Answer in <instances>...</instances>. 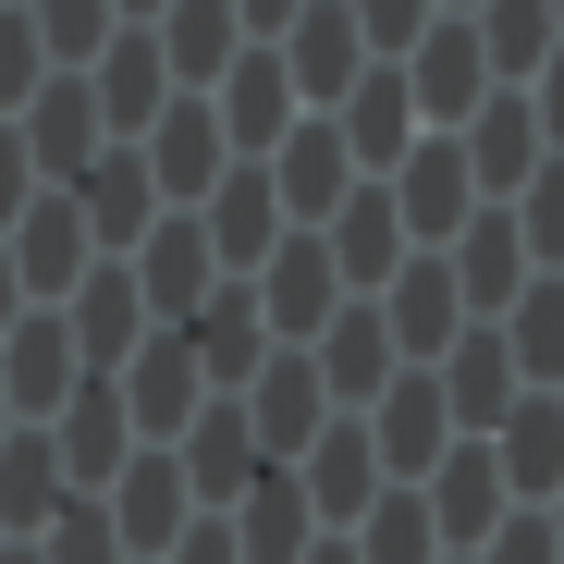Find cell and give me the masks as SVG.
<instances>
[{
    "label": "cell",
    "instance_id": "816d5d0a",
    "mask_svg": "<svg viewBox=\"0 0 564 564\" xmlns=\"http://www.w3.org/2000/svg\"><path fill=\"white\" fill-rule=\"evenodd\" d=\"M442 564H466V552H442Z\"/></svg>",
    "mask_w": 564,
    "mask_h": 564
},
{
    "label": "cell",
    "instance_id": "f5cc1de1",
    "mask_svg": "<svg viewBox=\"0 0 564 564\" xmlns=\"http://www.w3.org/2000/svg\"><path fill=\"white\" fill-rule=\"evenodd\" d=\"M552 405H564V393H552Z\"/></svg>",
    "mask_w": 564,
    "mask_h": 564
},
{
    "label": "cell",
    "instance_id": "e575fe53",
    "mask_svg": "<svg viewBox=\"0 0 564 564\" xmlns=\"http://www.w3.org/2000/svg\"><path fill=\"white\" fill-rule=\"evenodd\" d=\"M516 246H528V270H564V160H540L528 184H516Z\"/></svg>",
    "mask_w": 564,
    "mask_h": 564
},
{
    "label": "cell",
    "instance_id": "f546056e",
    "mask_svg": "<svg viewBox=\"0 0 564 564\" xmlns=\"http://www.w3.org/2000/svg\"><path fill=\"white\" fill-rule=\"evenodd\" d=\"M503 368H516V393H564V270H528V295L491 319Z\"/></svg>",
    "mask_w": 564,
    "mask_h": 564
},
{
    "label": "cell",
    "instance_id": "d590c367",
    "mask_svg": "<svg viewBox=\"0 0 564 564\" xmlns=\"http://www.w3.org/2000/svg\"><path fill=\"white\" fill-rule=\"evenodd\" d=\"M344 25H356V50H368V62H405L442 13H430V0H344Z\"/></svg>",
    "mask_w": 564,
    "mask_h": 564
},
{
    "label": "cell",
    "instance_id": "681fc988",
    "mask_svg": "<svg viewBox=\"0 0 564 564\" xmlns=\"http://www.w3.org/2000/svg\"><path fill=\"white\" fill-rule=\"evenodd\" d=\"M540 13H552V37H564V0H540Z\"/></svg>",
    "mask_w": 564,
    "mask_h": 564
},
{
    "label": "cell",
    "instance_id": "d4e9b609",
    "mask_svg": "<svg viewBox=\"0 0 564 564\" xmlns=\"http://www.w3.org/2000/svg\"><path fill=\"white\" fill-rule=\"evenodd\" d=\"M148 50H160V74H172V99H209L221 62L246 50V25H234V0H160Z\"/></svg>",
    "mask_w": 564,
    "mask_h": 564
},
{
    "label": "cell",
    "instance_id": "7a4b0ae2",
    "mask_svg": "<svg viewBox=\"0 0 564 564\" xmlns=\"http://www.w3.org/2000/svg\"><path fill=\"white\" fill-rule=\"evenodd\" d=\"M282 479H295V503H307V528H319V540H344L368 503L393 491V479H381V454H368V417H319V442L282 466Z\"/></svg>",
    "mask_w": 564,
    "mask_h": 564
},
{
    "label": "cell",
    "instance_id": "4fadbf2b",
    "mask_svg": "<svg viewBox=\"0 0 564 564\" xmlns=\"http://www.w3.org/2000/svg\"><path fill=\"white\" fill-rule=\"evenodd\" d=\"M307 368H319V393H332V417H368V405L393 393V368H405V356H393L381 307H356V295H344V307H332V332L307 344Z\"/></svg>",
    "mask_w": 564,
    "mask_h": 564
},
{
    "label": "cell",
    "instance_id": "603a6c76",
    "mask_svg": "<svg viewBox=\"0 0 564 564\" xmlns=\"http://www.w3.org/2000/svg\"><path fill=\"white\" fill-rule=\"evenodd\" d=\"M86 99H99V135L111 148H135L160 111H172V74H160V50H148V25H123L99 62H86Z\"/></svg>",
    "mask_w": 564,
    "mask_h": 564
},
{
    "label": "cell",
    "instance_id": "f6af8a7d",
    "mask_svg": "<svg viewBox=\"0 0 564 564\" xmlns=\"http://www.w3.org/2000/svg\"><path fill=\"white\" fill-rule=\"evenodd\" d=\"M111 13H123V25H160V0H111Z\"/></svg>",
    "mask_w": 564,
    "mask_h": 564
},
{
    "label": "cell",
    "instance_id": "8fae6325",
    "mask_svg": "<svg viewBox=\"0 0 564 564\" xmlns=\"http://www.w3.org/2000/svg\"><path fill=\"white\" fill-rule=\"evenodd\" d=\"M135 160H148V197L160 209H197L209 184L234 172V148H221V123H209V99H172L148 135H135Z\"/></svg>",
    "mask_w": 564,
    "mask_h": 564
},
{
    "label": "cell",
    "instance_id": "f35d334b",
    "mask_svg": "<svg viewBox=\"0 0 564 564\" xmlns=\"http://www.w3.org/2000/svg\"><path fill=\"white\" fill-rule=\"evenodd\" d=\"M37 197H50V184H37V160H25V135L0 123V234H13V221H25Z\"/></svg>",
    "mask_w": 564,
    "mask_h": 564
},
{
    "label": "cell",
    "instance_id": "ffe728a7",
    "mask_svg": "<svg viewBox=\"0 0 564 564\" xmlns=\"http://www.w3.org/2000/svg\"><path fill=\"white\" fill-rule=\"evenodd\" d=\"M442 442H454V417H442V393H430V368H393V393L368 405V454H381V479L417 491L430 466H442Z\"/></svg>",
    "mask_w": 564,
    "mask_h": 564
},
{
    "label": "cell",
    "instance_id": "9c48e42d",
    "mask_svg": "<svg viewBox=\"0 0 564 564\" xmlns=\"http://www.w3.org/2000/svg\"><path fill=\"white\" fill-rule=\"evenodd\" d=\"M319 258H332V282H344V295L368 307V295H381V282H393L417 246H405V221H393V197H381V184H344V209L319 221Z\"/></svg>",
    "mask_w": 564,
    "mask_h": 564
},
{
    "label": "cell",
    "instance_id": "4316f807",
    "mask_svg": "<svg viewBox=\"0 0 564 564\" xmlns=\"http://www.w3.org/2000/svg\"><path fill=\"white\" fill-rule=\"evenodd\" d=\"M442 282H454V307H466V319H503V307L528 295V246H516V221L479 209V221L442 246Z\"/></svg>",
    "mask_w": 564,
    "mask_h": 564
},
{
    "label": "cell",
    "instance_id": "74e56055",
    "mask_svg": "<svg viewBox=\"0 0 564 564\" xmlns=\"http://www.w3.org/2000/svg\"><path fill=\"white\" fill-rule=\"evenodd\" d=\"M37 86H50V50H37V25L13 13V0H0V123H13Z\"/></svg>",
    "mask_w": 564,
    "mask_h": 564
},
{
    "label": "cell",
    "instance_id": "c3c4849f",
    "mask_svg": "<svg viewBox=\"0 0 564 564\" xmlns=\"http://www.w3.org/2000/svg\"><path fill=\"white\" fill-rule=\"evenodd\" d=\"M430 13H479V0H430Z\"/></svg>",
    "mask_w": 564,
    "mask_h": 564
},
{
    "label": "cell",
    "instance_id": "836d02e7",
    "mask_svg": "<svg viewBox=\"0 0 564 564\" xmlns=\"http://www.w3.org/2000/svg\"><path fill=\"white\" fill-rule=\"evenodd\" d=\"M344 552H356V564H442V540H430V503H417V491H381V503L344 528Z\"/></svg>",
    "mask_w": 564,
    "mask_h": 564
},
{
    "label": "cell",
    "instance_id": "2e32d148",
    "mask_svg": "<svg viewBox=\"0 0 564 564\" xmlns=\"http://www.w3.org/2000/svg\"><path fill=\"white\" fill-rule=\"evenodd\" d=\"M184 221L209 234V270H221V282H246V270L282 246V209H270V172H258V160H234V172H221V184H209V197L184 209Z\"/></svg>",
    "mask_w": 564,
    "mask_h": 564
},
{
    "label": "cell",
    "instance_id": "8d00e7d4",
    "mask_svg": "<svg viewBox=\"0 0 564 564\" xmlns=\"http://www.w3.org/2000/svg\"><path fill=\"white\" fill-rule=\"evenodd\" d=\"M25 552H37V564H123V540H111V516H99V503H62Z\"/></svg>",
    "mask_w": 564,
    "mask_h": 564
},
{
    "label": "cell",
    "instance_id": "3957f363",
    "mask_svg": "<svg viewBox=\"0 0 564 564\" xmlns=\"http://www.w3.org/2000/svg\"><path fill=\"white\" fill-rule=\"evenodd\" d=\"M381 197H393V221H405L417 258H442L466 221H479V184H466V148H454V135H417V148L381 172Z\"/></svg>",
    "mask_w": 564,
    "mask_h": 564
},
{
    "label": "cell",
    "instance_id": "bcb514c9",
    "mask_svg": "<svg viewBox=\"0 0 564 564\" xmlns=\"http://www.w3.org/2000/svg\"><path fill=\"white\" fill-rule=\"evenodd\" d=\"M540 528H552V552H564V491H552V503H540Z\"/></svg>",
    "mask_w": 564,
    "mask_h": 564
},
{
    "label": "cell",
    "instance_id": "6da1fadb",
    "mask_svg": "<svg viewBox=\"0 0 564 564\" xmlns=\"http://www.w3.org/2000/svg\"><path fill=\"white\" fill-rule=\"evenodd\" d=\"M246 307H258V332H270V356H307L319 332H332V307H344V282H332V258H319V234H282L258 270H246Z\"/></svg>",
    "mask_w": 564,
    "mask_h": 564
},
{
    "label": "cell",
    "instance_id": "484cf974",
    "mask_svg": "<svg viewBox=\"0 0 564 564\" xmlns=\"http://www.w3.org/2000/svg\"><path fill=\"white\" fill-rule=\"evenodd\" d=\"M491 466H503V503L540 516V503L564 491V405H552V393H516L503 430H491Z\"/></svg>",
    "mask_w": 564,
    "mask_h": 564
},
{
    "label": "cell",
    "instance_id": "f1b7e54d",
    "mask_svg": "<svg viewBox=\"0 0 564 564\" xmlns=\"http://www.w3.org/2000/svg\"><path fill=\"white\" fill-rule=\"evenodd\" d=\"M368 307H381V332H393V356L405 368H430L454 332H466V307H454V282H442V258H405L393 282H381V295H368Z\"/></svg>",
    "mask_w": 564,
    "mask_h": 564
},
{
    "label": "cell",
    "instance_id": "d6986e66",
    "mask_svg": "<svg viewBox=\"0 0 564 564\" xmlns=\"http://www.w3.org/2000/svg\"><path fill=\"white\" fill-rule=\"evenodd\" d=\"M454 148H466V184H479V209H516V184L540 172V123H528L516 86H491V99L454 123Z\"/></svg>",
    "mask_w": 564,
    "mask_h": 564
},
{
    "label": "cell",
    "instance_id": "1f68e13d",
    "mask_svg": "<svg viewBox=\"0 0 564 564\" xmlns=\"http://www.w3.org/2000/svg\"><path fill=\"white\" fill-rule=\"evenodd\" d=\"M62 503L74 491H62V466H50V430H13V442H0V540H37Z\"/></svg>",
    "mask_w": 564,
    "mask_h": 564
},
{
    "label": "cell",
    "instance_id": "b9f144b4",
    "mask_svg": "<svg viewBox=\"0 0 564 564\" xmlns=\"http://www.w3.org/2000/svg\"><path fill=\"white\" fill-rule=\"evenodd\" d=\"M295 13H307V0H234V25H246V50H270L282 25H295Z\"/></svg>",
    "mask_w": 564,
    "mask_h": 564
},
{
    "label": "cell",
    "instance_id": "ab89813d",
    "mask_svg": "<svg viewBox=\"0 0 564 564\" xmlns=\"http://www.w3.org/2000/svg\"><path fill=\"white\" fill-rule=\"evenodd\" d=\"M466 564H564V552H552V528H540V516H503V528L466 552Z\"/></svg>",
    "mask_w": 564,
    "mask_h": 564
},
{
    "label": "cell",
    "instance_id": "ee69618b",
    "mask_svg": "<svg viewBox=\"0 0 564 564\" xmlns=\"http://www.w3.org/2000/svg\"><path fill=\"white\" fill-rule=\"evenodd\" d=\"M295 564H356V552H344V540H307V552H295Z\"/></svg>",
    "mask_w": 564,
    "mask_h": 564
},
{
    "label": "cell",
    "instance_id": "e0dca14e",
    "mask_svg": "<svg viewBox=\"0 0 564 564\" xmlns=\"http://www.w3.org/2000/svg\"><path fill=\"white\" fill-rule=\"evenodd\" d=\"M319 123L344 135V160H356V184H381V172H393V160L417 148V111H405V74H393V62H368V74L344 86V99H332Z\"/></svg>",
    "mask_w": 564,
    "mask_h": 564
},
{
    "label": "cell",
    "instance_id": "83f0119b",
    "mask_svg": "<svg viewBox=\"0 0 564 564\" xmlns=\"http://www.w3.org/2000/svg\"><path fill=\"white\" fill-rule=\"evenodd\" d=\"M172 466H184V503L197 516H221L246 479H258V442H246V417H234V393H209L197 417H184V442H172Z\"/></svg>",
    "mask_w": 564,
    "mask_h": 564
},
{
    "label": "cell",
    "instance_id": "277c9868",
    "mask_svg": "<svg viewBox=\"0 0 564 564\" xmlns=\"http://www.w3.org/2000/svg\"><path fill=\"white\" fill-rule=\"evenodd\" d=\"M393 74H405V111H417V135H454L466 111L491 99V62H479V37H466V13H442V25H430V37H417Z\"/></svg>",
    "mask_w": 564,
    "mask_h": 564
},
{
    "label": "cell",
    "instance_id": "5b68a950",
    "mask_svg": "<svg viewBox=\"0 0 564 564\" xmlns=\"http://www.w3.org/2000/svg\"><path fill=\"white\" fill-rule=\"evenodd\" d=\"M74 332H62V307H25L13 332H0V405H13V430H50L62 405H74Z\"/></svg>",
    "mask_w": 564,
    "mask_h": 564
},
{
    "label": "cell",
    "instance_id": "44dd1931",
    "mask_svg": "<svg viewBox=\"0 0 564 564\" xmlns=\"http://www.w3.org/2000/svg\"><path fill=\"white\" fill-rule=\"evenodd\" d=\"M62 332H74V368H86V381H111V368L148 344V307H135L123 258H99V270H86L74 295H62Z\"/></svg>",
    "mask_w": 564,
    "mask_h": 564
},
{
    "label": "cell",
    "instance_id": "30bf717a",
    "mask_svg": "<svg viewBox=\"0 0 564 564\" xmlns=\"http://www.w3.org/2000/svg\"><path fill=\"white\" fill-rule=\"evenodd\" d=\"M417 503H430V540L442 552H479L516 503H503V466H491V442H442V466L417 479Z\"/></svg>",
    "mask_w": 564,
    "mask_h": 564
},
{
    "label": "cell",
    "instance_id": "ba28073f",
    "mask_svg": "<svg viewBox=\"0 0 564 564\" xmlns=\"http://www.w3.org/2000/svg\"><path fill=\"white\" fill-rule=\"evenodd\" d=\"M209 123H221V148H234V160H270L282 135L307 123V111H295V86H282V50H234V62H221Z\"/></svg>",
    "mask_w": 564,
    "mask_h": 564
},
{
    "label": "cell",
    "instance_id": "52a82bcc",
    "mask_svg": "<svg viewBox=\"0 0 564 564\" xmlns=\"http://www.w3.org/2000/svg\"><path fill=\"white\" fill-rule=\"evenodd\" d=\"M50 466H62L74 503H99L123 466H135V430H123V393H111V381H74V405L50 417Z\"/></svg>",
    "mask_w": 564,
    "mask_h": 564
},
{
    "label": "cell",
    "instance_id": "4dcf8cb0",
    "mask_svg": "<svg viewBox=\"0 0 564 564\" xmlns=\"http://www.w3.org/2000/svg\"><path fill=\"white\" fill-rule=\"evenodd\" d=\"M184 356H197L209 393H246L258 368H270V332H258V307H246V282H221V295L184 319Z\"/></svg>",
    "mask_w": 564,
    "mask_h": 564
},
{
    "label": "cell",
    "instance_id": "ac0fdd59",
    "mask_svg": "<svg viewBox=\"0 0 564 564\" xmlns=\"http://www.w3.org/2000/svg\"><path fill=\"white\" fill-rule=\"evenodd\" d=\"M50 197H74V221H86V246H99V258H135V234L160 221V197H148V160H135V148H99L74 184H50Z\"/></svg>",
    "mask_w": 564,
    "mask_h": 564
},
{
    "label": "cell",
    "instance_id": "5bb4252c",
    "mask_svg": "<svg viewBox=\"0 0 564 564\" xmlns=\"http://www.w3.org/2000/svg\"><path fill=\"white\" fill-rule=\"evenodd\" d=\"M234 417H246V442H258V466H295V454L319 442V417H332V393H319V368H307V356H270L258 381L234 393Z\"/></svg>",
    "mask_w": 564,
    "mask_h": 564
},
{
    "label": "cell",
    "instance_id": "cb8c5ba5",
    "mask_svg": "<svg viewBox=\"0 0 564 564\" xmlns=\"http://www.w3.org/2000/svg\"><path fill=\"white\" fill-rule=\"evenodd\" d=\"M13 135H25V160H37V184H74L86 160L111 148V135H99V99H86V74H50L37 99L13 111Z\"/></svg>",
    "mask_w": 564,
    "mask_h": 564
},
{
    "label": "cell",
    "instance_id": "7c38bea8",
    "mask_svg": "<svg viewBox=\"0 0 564 564\" xmlns=\"http://www.w3.org/2000/svg\"><path fill=\"white\" fill-rule=\"evenodd\" d=\"M258 172H270V209H282V234H319V221L344 209V184H356V160H344V135H332L319 111H307L295 135H282Z\"/></svg>",
    "mask_w": 564,
    "mask_h": 564
},
{
    "label": "cell",
    "instance_id": "7bdbcfd3",
    "mask_svg": "<svg viewBox=\"0 0 564 564\" xmlns=\"http://www.w3.org/2000/svg\"><path fill=\"white\" fill-rule=\"evenodd\" d=\"M25 319V295H13V258H0V332H13Z\"/></svg>",
    "mask_w": 564,
    "mask_h": 564
},
{
    "label": "cell",
    "instance_id": "60d3db41",
    "mask_svg": "<svg viewBox=\"0 0 564 564\" xmlns=\"http://www.w3.org/2000/svg\"><path fill=\"white\" fill-rule=\"evenodd\" d=\"M160 564H246V552H234V528H221V516H184V540H172Z\"/></svg>",
    "mask_w": 564,
    "mask_h": 564
},
{
    "label": "cell",
    "instance_id": "8992f818",
    "mask_svg": "<svg viewBox=\"0 0 564 564\" xmlns=\"http://www.w3.org/2000/svg\"><path fill=\"white\" fill-rule=\"evenodd\" d=\"M111 393H123V430H135V442H160V454L184 442V417L209 405V381H197V356H184V332H148V344L111 368Z\"/></svg>",
    "mask_w": 564,
    "mask_h": 564
},
{
    "label": "cell",
    "instance_id": "f907efd6",
    "mask_svg": "<svg viewBox=\"0 0 564 564\" xmlns=\"http://www.w3.org/2000/svg\"><path fill=\"white\" fill-rule=\"evenodd\" d=\"M0 442H13V405H0Z\"/></svg>",
    "mask_w": 564,
    "mask_h": 564
},
{
    "label": "cell",
    "instance_id": "7402d4cb",
    "mask_svg": "<svg viewBox=\"0 0 564 564\" xmlns=\"http://www.w3.org/2000/svg\"><path fill=\"white\" fill-rule=\"evenodd\" d=\"M270 50H282V86H295V111H332L344 86L368 74V50H356V25H344V0H307V13L282 25Z\"/></svg>",
    "mask_w": 564,
    "mask_h": 564
},
{
    "label": "cell",
    "instance_id": "9a60e30c",
    "mask_svg": "<svg viewBox=\"0 0 564 564\" xmlns=\"http://www.w3.org/2000/svg\"><path fill=\"white\" fill-rule=\"evenodd\" d=\"M0 258H13V295L25 307H62L86 270H99V246H86V221H74V197H37L13 234H0Z\"/></svg>",
    "mask_w": 564,
    "mask_h": 564
},
{
    "label": "cell",
    "instance_id": "d6a6232c",
    "mask_svg": "<svg viewBox=\"0 0 564 564\" xmlns=\"http://www.w3.org/2000/svg\"><path fill=\"white\" fill-rule=\"evenodd\" d=\"M466 37H479V62H491V86H528L564 37H552V13L540 0H479V13H466Z\"/></svg>",
    "mask_w": 564,
    "mask_h": 564
},
{
    "label": "cell",
    "instance_id": "7dc6e473",
    "mask_svg": "<svg viewBox=\"0 0 564 564\" xmlns=\"http://www.w3.org/2000/svg\"><path fill=\"white\" fill-rule=\"evenodd\" d=\"M0 564H37V552H25V540H0Z\"/></svg>",
    "mask_w": 564,
    "mask_h": 564
}]
</instances>
